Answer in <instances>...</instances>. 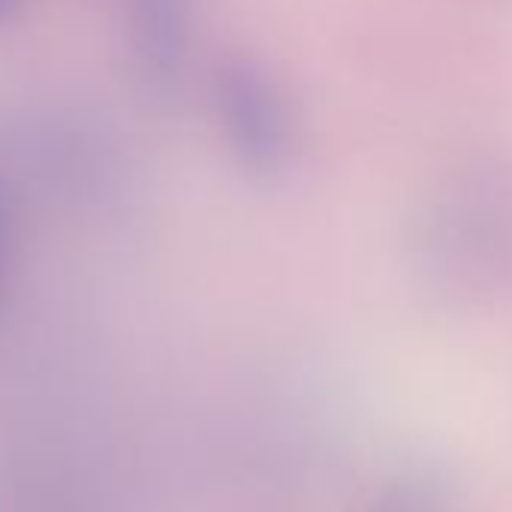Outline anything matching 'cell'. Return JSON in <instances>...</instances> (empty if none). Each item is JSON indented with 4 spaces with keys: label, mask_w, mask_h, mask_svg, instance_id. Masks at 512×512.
I'll use <instances>...</instances> for the list:
<instances>
[{
    "label": "cell",
    "mask_w": 512,
    "mask_h": 512,
    "mask_svg": "<svg viewBox=\"0 0 512 512\" xmlns=\"http://www.w3.org/2000/svg\"><path fill=\"white\" fill-rule=\"evenodd\" d=\"M22 4L25 0H0V25H10L19 16Z\"/></svg>",
    "instance_id": "cell-4"
},
{
    "label": "cell",
    "mask_w": 512,
    "mask_h": 512,
    "mask_svg": "<svg viewBox=\"0 0 512 512\" xmlns=\"http://www.w3.org/2000/svg\"><path fill=\"white\" fill-rule=\"evenodd\" d=\"M211 106L238 169L278 181L293 163V121L272 73L253 58H226L211 76Z\"/></svg>",
    "instance_id": "cell-2"
},
{
    "label": "cell",
    "mask_w": 512,
    "mask_h": 512,
    "mask_svg": "<svg viewBox=\"0 0 512 512\" xmlns=\"http://www.w3.org/2000/svg\"><path fill=\"white\" fill-rule=\"evenodd\" d=\"M124 31L145 91L172 97L190 64L193 0H124Z\"/></svg>",
    "instance_id": "cell-3"
},
{
    "label": "cell",
    "mask_w": 512,
    "mask_h": 512,
    "mask_svg": "<svg viewBox=\"0 0 512 512\" xmlns=\"http://www.w3.org/2000/svg\"><path fill=\"white\" fill-rule=\"evenodd\" d=\"M4 260H7V220H4V208H0V284H4Z\"/></svg>",
    "instance_id": "cell-5"
},
{
    "label": "cell",
    "mask_w": 512,
    "mask_h": 512,
    "mask_svg": "<svg viewBox=\"0 0 512 512\" xmlns=\"http://www.w3.org/2000/svg\"><path fill=\"white\" fill-rule=\"evenodd\" d=\"M419 281L455 302L512 293V166L470 160L443 175L413 223Z\"/></svg>",
    "instance_id": "cell-1"
}]
</instances>
